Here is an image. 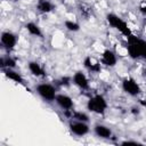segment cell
Wrapping results in <instances>:
<instances>
[{
	"mask_svg": "<svg viewBox=\"0 0 146 146\" xmlns=\"http://www.w3.org/2000/svg\"><path fill=\"white\" fill-rule=\"evenodd\" d=\"M27 71L30 72V74L32 76L38 78V79H42L46 76V70L36 60H30L27 63Z\"/></svg>",
	"mask_w": 146,
	"mask_h": 146,
	"instance_id": "obj_13",
	"label": "cell"
},
{
	"mask_svg": "<svg viewBox=\"0 0 146 146\" xmlns=\"http://www.w3.org/2000/svg\"><path fill=\"white\" fill-rule=\"evenodd\" d=\"M24 29L25 31L27 32V34H30L31 36H34V38H42L43 35V32L40 27V25L33 21H29L24 24Z\"/></svg>",
	"mask_w": 146,
	"mask_h": 146,
	"instance_id": "obj_16",
	"label": "cell"
},
{
	"mask_svg": "<svg viewBox=\"0 0 146 146\" xmlns=\"http://www.w3.org/2000/svg\"><path fill=\"white\" fill-rule=\"evenodd\" d=\"M17 42H18V36L13 31L6 30V31L1 32V34H0V43H1L3 49H6L8 51H11V50H14L16 48Z\"/></svg>",
	"mask_w": 146,
	"mask_h": 146,
	"instance_id": "obj_7",
	"label": "cell"
},
{
	"mask_svg": "<svg viewBox=\"0 0 146 146\" xmlns=\"http://www.w3.org/2000/svg\"><path fill=\"white\" fill-rule=\"evenodd\" d=\"M80 11H81V15H83L84 17H87V16H89V15L91 14L90 7H88V6H84V5L80 7Z\"/></svg>",
	"mask_w": 146,
	"mask_h": 146,
	"instance_id": "obj_21",
	"label": "cell"
},
{
	"mask_svg": "<svg viewBox=\"0 0 146 146\" xmlns=\"http://www.w3.org/2000/svg\"><path fill=\"white\" fill-rule=\"evenodd\" d=\"M86 108L89 113L96 115H103L108 108V102L106 97L102 94H95L90 96L86 103Z\"/></svg>",
	"mask_w": 146,
	"mask_h": 146,
	"instance_id": "obj_2",
	"label": "cell"
},
{
	"mask_svg": "<svg viewBox=\"0 0 146 146\" xmlns=\"http://www.w3.org/2000/svg\"><path fill=\"white\" fill-rule=\"evenodd\" d=\"M10 1H18V0H10Z\"/></svg>",
	"mask_w": 146,
	"mask_h": 146,
	"instance_id": "obj_25",
	"label": "cell"
},
{
	"mask_svg": "<svg viewBox=\"0 0 146 146\" xmlns=\"http://www.w3.org/2000/svg\"><path fill=\"white\" fill-rule=\"evenodd\" d=\"M121 89L124 94H127L130 97H138L141 92V86L139 84V82H137V80L133 76H124L121 81Z\"/></svg>",
	"mask_w": 146,
	"mask_h": 146,
	"instance_id": "obj_5",
	"label": "cell"
},
{
	"mask_svg": "<svg viewBox=\"0 0 146 146\" xmlns=\"http://www.w3.org/2000/svg\"><path fill=\"white\" fill-rule=\"evenodd\" d=\"M139 11H140L141 15L146 18V2H143V3L139 6Z\"/></svg>",
	"mask_w": 146,
	"mask_h": 146,
	"instance_id": "obj_22",
	"label": "cell"
},
{
	"mask_svg": "<svg viewBox=\"0 0 146 146\" xmlns=\"http://www.w3.org/2000/svg\"><path fill=\"white\" fill-rule=\"evenodd\" d=\"M120 144L121 145H138L139 141H137V140H123Z\"/></svg>",
	"mask_w": 146,
	"mask_h": 146,
	"instance_id": "obj_23",
	"label": "cell"
},
{
	"mask_svg": "<svg viewBox=\"0 0 146 146\" xmlns=\"http://www.w3.org/2000/svg\"><path fill=\"white\" fill-rule=\"evenodd\" d=\"M54 103L60 110H63L64 112L72 111L74 108V100H73V98L68 94H65V92H58L56 95V98H55Z\"/></svg>",
	"mask_w": 146,
	"mask_h": 146,
	"instance_id": "obj_10",
	"label": "cell"
},
{
	"mask_svg": "<svg viewBox=\"0 0 146 146\" xmlns=\"http://www.w3.org/2000/svg\"><path fill=\"white\" fill-rule=\"evenodd\" d=\"M131 112L133 114H139L140 113V107L139 106H132L131 107Z\"/></svg>",
	"mask_w": 146,
	"mask_h": 146,
	"instance_id": "obj_24",
	"label": "cell"
},
{
	"mask_svg": "<svg viewBox=\"0 0 146 146\" xmlns=\"http://www.w3.org/2000/svg\"><path fill=\"white\" fill-rule=\"evenodd\" d=\"M72 83L82 91H88L90 89V80L89 76L83 71H76L72 75Z\"/></svg>",
	"mask_w": 146,
	"mask_h": 146,
	"instance_id": "obj_9",
	"label": "cell"
},
{
	"mask_svg": "<svg viewBox=\"0 0 146 146\" xmlns=\"http://www.w3.org/2000/svg\"><path fill=\"white\" fill-rule=\"evenodd\" d=\"M83 67L86 68V71L90 72V73H94V74H97V73H100L102 72V64L99 60H97L96 58H94L92 56H86L83 58Z\"/></svg>",
	"mask_w": 146,
	"mask_h": 146,
	"instance_id": "obj_11",
	"label": "cell"
},
{
	"mask_svg": "<svg viewBox=\"0 0 146 146\" xmlns=\"http://www.w3.org/2000/svg\"><path fill=\"white\" fill-rule=\"evenodd\" d=\"M0 65H1V68L2 70H5V68H16L17 60H16V58H14L10 55L2 56L1 59H0Z\"/></svg>",
	"mask_w": 146,
	"mask_h": 146,
	"instance_id": "obj_18",
	"label": "cell"
},
{
	"mask_svg": "<svg viewBox=\"0 0 146 146\" xmlns=\"http://www.w3.org/2000/svg\"><path fill=\"white\" fill-rule=\"evenodd\" d=\"M68 115V119H73V120H78V121H83V122H89L90 121V116L87 112L83 111H75L74 108L72 111H67L65 112Z\"/></svg>",
	"mask_w": 146,
	"mask_h": 146,
	"instance_id": "obj_17",
	"label": "cell"
},
{
	"mask_svg": "<svg viewBox=\"0 0 146 146\" xmlns=\"http://www.w3.org/2000/svg\"><path fill=\"white\" fill-rule=\"evenodd\" d=\"M2 72H3V74H5V76L9 80V81H11V82H14V83H16V84H25V79L23 78V75L18 72V71H16L15 68H5V70H2Z\"/></svg>",
	"mask_w": 146,
	"mask_h": 146,
	"instance_id": "obj_15",
	"label": "cell"
},
{
	"mask_svg": "<svg viewBox=\"0 0 146 146\" xmlns=\"http://www.w3.org/2000/svg\"><path fill=\"white\" fill-rule=\"evenodd\" d=\"M67 128H68L71 135L75 136V137H84L90 132L89 122L78 121V120H73V119H70Z\"/></svg>",
	"mask_w": 146,
	"mask_h": 146,
	"instance_id": "obj_6",
	"label": "cell"
},
{
	"mask_svg": "<svg viewBox=\"0 0 146 146\" xmlns=\"http://www.w3.org/2000/svg\"><path fill=\"white\" fill-rule=\"evenodd\" d=\"M92 131L96 137L100 139H111L113 137V130L104 123H96L92 127Z\"/></svg>",
	"mask_w": 146,
	"mask_h": 146,
	"instance_id": "obj_12",
	"label": "cell"
},
{
	"mask_svg": "<svg viewBox=\"0 0 146 146\" xmlns=\"http://www.w3.org/2000/svg\"><path fill=\"white\" fill-rule=\"evenodd\" d=\"M36 95L43 100V102H47V103H52L55 102V98H56V95L58 94L57 92V87L56 84H52L50 82H40L35 86L34 88Z\"/></svg>",
	"mask_w": 146,
	"mask_h": 146,
	"instance_id": "obj_4",
	"label": "cell"
},
{
	"mask_svg": "<svg viewBox=\"0 0 146 146\" xmlns=\"http://www.w3.org/2000/svg\"><path fill=\"white\" fill-rule=\"evenodd\" d=\"M145 40H146V39H145Z\"/></svg>",
	"mask_w": 146,
	"mask_h": 146,
	"instance_id": "obj_26",
	"label": "cell"
},
{
	"mask_svg": "<svg viewBox=\"0 0 146 146\" xmlns=\"http://www.w3.org/2000/svg\"><path fill=\"white\" fill-rule=\"evenodd\" d=\"M127 54L133 60L140 58L146 60V40L133 33L129 35L127 38Z\"/></svg>",
	"mask_w": 146,
	"mask_h": 146,
	"instance_id": "obj_1",
	"label": "cell"
},
{
	"mask_svg": "<svg viewBox=\"0 0 146 146\" xmlns=\"http://www.w3.org/2000/svg\"><path fill=\"white\" fill-rule=\"evenodd\" d=\"M106 22H107V24H108L112 29L116 30V31H117L122 36H124L125 39H127L129 35L132 34V31H131L129 24H128L123 18H121L117 14H115V13H108V14L106 15Z\"/></svg>",
	"mask_w": 146,
	"mask_h": 146,
	"instance_id": "obj_3",
	"label": "cell"
},
{
	"mask_svg": "<svg viewBox=\"0 0 146 146\" xmlns=\"http://www.w3.org/2000/svg\"><path fill=\"white\" fill-rule=\"evenodd\" d=\"M99 62H100V64H102L103 66L113 68V67H115V66L117 65L119 58H117L116 52H115L113 49L106 48V49H104V50L100 52Z\"/></svg>",
	"mask_w": 146,
	"mask_h": 146,
	"instance_id": "obj_8",
	"label": "cell"
},
{
	"mask_svg": "<svg viewBox=\"0 0 146 146\" xmlns=\"http://www.w3.org/2000/svg\"><path fill=\"white\" fill-rule=\"evenodd\" d=\"M72 83V76H60L57 81H56V87H59V88H68Z\"/></svg>",
	"mask_w": 146,
	"mask_h": 146,
	"instance_id": "obj_20",
	"label": "cell"
},
{
	"mask_svg": "<svg viewBox=\"0 0 146 146\" xmlns=\"http://www.w3.org/2000/svg\"><path fill=\"white\" fill-rule=\"evenodd\" d=\"M55 3L50 0H36L35 2V9L36 11H39L40 14L43 15H48L51 14L52 11H55Z\"/></svg>",
	"mask_w": 146,
	"mask_h": 146,
	"instance_id": "obj_14",
	"label": "cell"
},
{
	"mask_svg": "<svg viewBox=\"0 0 146 146\" xmlns=\"http://www.w3.org/2000/svg\"><path fill=\"white\" fill-rule=\"evenodd\" d=\"M64 27L68 31V32H72V33H75V32H79L81 30V25L79 22L74 21V19H65L64 21Z\"/></svg>",
	"mask_w": 146,
	"mask_h": 146,
	"instance_id": "obj_19",
	"label": "cell"
}]
</instances>
